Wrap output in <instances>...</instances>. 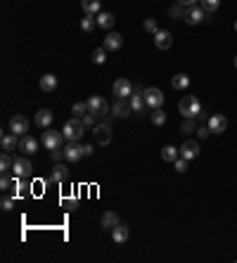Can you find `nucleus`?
Masks as SVG:
<instances>
[{"instance_id":"nucleus-48","label":"nucleus","mask_w":237,"mask_h":263,"mask_svg":"<svg viewBox=\"0 0 237 263\" xmlns=\"http://www.w3.org/2000/svg\"><path fill=\"white\" fill-rule=\"evenodd\" d=\"M235 66H237V57H235Z\"/></svg>"},{"instance_id":"nucleus-33","label":"nucleus","mask_w":237,"mask_h":263,"mask_svg":"<svg viewBox=\"0 0 237 263\" xmlns=\"http://www.w3.org/2000/svg\"><path fill=\"white\" fill-rule=\"evenodd\" d=\"M152 124H154V126H164V124H166V111H164L161 107L152 111Z\"/></svg>"},{"instance_id":"nucleus-29","label":"nucleus","mask_w":237,"mask_h":263,"mask_svg":"<svg viewBox=\"0 0 237 263\" xmlns=\"http://www.w3.org/2000/svg\"><path fill=\"white\" fill-rule=\"evenodd\" d=\"M95 26H97V17H95V15H86L83 19H81V31L90 33Z\"/></svg>"},{"instance_id":"nucleus-32","label":"nucleus","mask_w":237,"mask_h":263,"mask_svg":"<svg viewBox=\"0 0 237 263\" xmlns=\"http://www.w3.org/2000/svg\"><path fill=\"white\" fill-rule=\"evenodd\" d=\"M90 60H93L95 64H105V60H107V50H105V47H95L93 55H90Z\"/></svg>"},{"instance_id":"nucleus-5","label":"nucleus","mask_w":237,"mask_h":263,"mask_svg":"<svg viewBox=\"0 0 237 263\" xmlns=\"http://www.w3.org/2000/svg\"><path fill=\"white\" fill-rule=\"evenodd\" d=\"M43 145L47 147V152H52V150H57V147H62V142L66 138H64V133L62 131H47L45 128V133H43Z\"/></svg>"},{"instance_id":"nucleus-18","label":"nucleus","mask_w":237,"mask_h":263,"mask_svg":"<svg viewBox=\"0 0 237 263\" xmlns=\"http://www.w3.org/2000/svg\"><path fill=\"white\" fill-rule=\"evenodd\" d=\"M19 150L29 156L38 150V142H36V138H31V135H22V138H19Z\"/></svg>"},{"instance_id":"nucleus-30","label":"nucleus","mask_w":237,"mask_h":263,"mask_svg":"<svg viewBox=\"0 0 237 263\" xmlns=\"http://www.w3.org/2000/svg\"><path fill=\"white\" fill-rule=\"evenodd\" d=\"M12 164H15V159L10 156V152H2V156H0V171L2 173H10L12 171Z\"/></svg>"},{"instance_id":"nucleus-28","label":"nucleus","mask_w":237,"mask_h":263,"mask_svg":"<svg viewBox=\"0 0 237 263\" xmlns=\"http://www.w3.org/2000/svg\"><path fill=\"white\" fill-rule=\"evenodd\" d=\"M178 156H180V150H175L173 145H166V147L161 150V159H164V161H171V164H173Z\"/></svg>"},{"instance_id":"nucleus-14","label":"nucleus","mask_w":237,"mask_h":263,"mask_svg":"<svg viewBox=\"0 0 237 263\" xmlns=\"http://www.w3.org/2000/svg\"><path fill=\"white\" fill-rule=\"evenodd\" d=\"M225 128H228V119H225L223 114H214V116L209 119V131H211V133L221 135V133H225Z\"/></svg>"},{"instance_id":"nucleus-36","label":"nucleus","mask_w":237,"mask_h":263,"mask_svg":"<svg viewBox=\"0 0 237 263\" xmlns=\"http://www.w3.org/2000/svg\"><path fill=\"white\" fill-rule=\"evenodd\" d=\"M145 31L147 33H159V24H157V19H145Z\"/></svg>"},{"instance_id":"nucleus-40","label":"nucleus","mask_w":237,"mask_h":263,"mask_svg":"<svg viewBox=\"0 0 237 263\" xmlns=\"http://www.w3.org/2000/svg\"><path fill=\"white\" fill-rule=\"evenodd\" d=\"M180 131H183V133H192V131H197V128H194V121H192V119H185L183 126H180Z\"/></svg>"},{"instance_id":"nucleus-16","label":"nucleus","mask_w":237,"mask_h":263,"mask_svg":"<svg viewBox=\"0 0 237 263\" xmlns=\"http://www.w3.org/2000/svg\"><path fill=\"white\" fill-rule=\"evenodd\" d=\"M130 111H133V109H130V100H116V102L111 105V114H114L116 119H124Z\"/></svg>"},{"instance_id":"nucleus-27","label":"nucleus","mask_w":237,"mask_h":263,"mask_svg":"<svg viewBox=\"0 0 237 263\" xmlns=\"http://www.w3.org/2000/svg\"><path fill=\"white\" fill-rule=\"evenodd\" d=\"M171 86H173L175 90H185L190 86V76L188 74H175V76L171 78Z\"/></svg>"},{"instance_id":"nucleus-15","label":"nucleus","mask_w":237,"mask_h":263,"mask_svg":"<svg viewBox=\"0 0 237 263\" xmlns=\"http://www.w3.org/2000/svg\"><path fill=\"white\" fill-rule=\"evenodd\" d=\"M52 119H55V114H52L50 109H38L36 116H33V121H36L38 128H50V126H52Z\"/></svg>"},{"instance_id":"nucleus-46","label":"nucleus","mask_w":237,"mask_h":263,"mask_svg":"<svg viewBox=\"0 0 237 263\" xmlns=\"http://www.w3.org/2000/svg\"><path fill=\"white\" fill-rule=\"evenodd\" d=\"M133 95H145V88L142 86H133Z\"/></svg>"},{"instance_id":"nucleus-7","label":"nucleus","mask_w":237,"mask_h":263,"mask_svg":"<svg viewBox=\"0 0 237 263\" xmlns=\"http://www.w3.org/2000/svg\"><path fill=\"white\" fill-rule=\"evenodd\" d=\"M183 19H185V24H190V26H197V24L204 19V10H202V5L185 7V15H183Z\"/></svg>"},{"instance_id":"nucleus-25","label":"nucleus","mask_w":237,"mask_h":263,"mask_svg":"<svg viewBox=\"0 0 237 263\" xmlns=\"http://www.w3.org/2000/svg\"><path fill=\"white\" fill-rule=\"evenodd\" d=\"M121 220H119V216L114 214V211H107V214H102V228L105 230H114L116 225H119Z\"/></svg>"},{"instance_id":"nucleus-4","label":"nucleus","mask_w":237,"mask_h":263,"mask_svg":"<svg viewBox=\"0 0 237 263\" xmlns=\"http://www.w3.org/2000/svg\"><path fill=\"white\" fill-rule=\"evenodd\" d=\"M88 111L95 114V116H107L109 114V105H107V100L102 95H93L88 100Z\"/></svg>"},{"instance_id":"nucleus-9","label":"nucleus","mask_w":237,"mask_h":263,"mask_svg":"<svg viewBox=\"0 0 237 263\" xmlns=\"http://www.w3.org/2000/svg\"><path fill=\"white\" fill-rule=\"evenodd\" d=\"M64 156H66V161H71V164L81 161V159L86 156V152H83V145H81V142H69V145L64 147Z\"/></svg>"},{"instance_id":"nucleus-17","label":"nucleus","mask_w":237,"mask_h":263,"mask_svg":"<svg viewBox=\"0 0 237 263\" xmlns=\"http://www.w3.org/2000/svg\"><path fill=\"white\" fill-rule=\"evenodd\" d=\"M128 237H130V228H128V225H124V223H119V225L111 230V240H114L116 244H124V242H128Z\"/></svg>"},{"instance_id":"nucleus-37","label":"nucleus","mask_w":237,"mask_h":263,"mask_svg":"<svg viewBox=\"0 0 237 263\" xmlns=\"http://www.w3.org/2000/svg\"><path fill=\"white\" fill-rule=\"evenodd\" d=\"M173 169L178 171V173H185L188 171V159H183V156H178L173 161Z\"/></svg>"},{"instance_id":"nucleus-10","label":"nucleus","mask_w":237,"mask_h":263,"mask_svg":"<svg viewBox=\"0 0 237 263\" xmlns=\"http://www.w3.org/2000/svg\"><path fill=\"white\" fill-rule=\"evenodd\" d=\"M93 135H95V142H97V145H109V142H111V128H109V124H97L93 128Z\"/></svg>"},{"instance_id":"nucleus-43","label":"nucleus","mask_w":237,"mask_h":263,"mask_svg":"<svg viewBox=\"0 0 237 263\" xmlns=\"http://www.w3.org/2000/svg\"><path fill=\"white\" fill-rule=\"evenodd\" d=\"M50 154H52V159H55V161H60V159H66V156H64V147H57V150H52Z\"/></svg>"},{"instance_id":"nucleus-2","label":"nucleus","mask_w":237,"mask_h":263,"mask_svg":"<svg viewBox=\"0 0 237 263\" xmlns=\"http://www.w3.org/2000/svg\"><path fill=\"white\" fill-rule=\"evenodd\" d=\"M62 133H64V138L69 140V142H79V140L83 138V133H86V126H83V121H81V119L71 116V119L64 124Z\"/></svg>"},{"instance_id":"nucleus-12","label":"nucleus","mask_w":237,"mask_h":263,"mask_svg":"<svg viewBox=\"0 0 237 263\" xmlns=\"http://www.w3.org/2000/svg\"><path fill=\"white\" fill-rule=\"evenodd\" d=\"M121 45H124V36H121V33H116V31H107L102 47H105L107 52H114V50H119Z\"/></svg>"},{"instance_id":"nucleus-34","label":"nucleus","mask_w":237,"mask_h":263,"mask_svg":"<svg viewBox=\"0 0 237 263\" xmlns=\"http://www.w3.org/2000/svg\"><path fill=\"white\" fill-rule=\"evenodd\" d=\"M199 2H202V10L204 12H216L218 5H221V0H199Z\"/></svg>"},{"instance_id":"nucleus-35","label":"nucleus","mask_w":237,"mask_h":263,"mask_svg":"<svg viewBox=\"0 0 237 263\" xmlns=\"http://www.w3.org/2000/svg\"><path fill=\"white\" fill-rule=\"evenodd\" d=\"M10 187H15V178H10V173H2V178H0V190H10Z\"/></svg>"},{"instance_id":"nucleus-45","label":"nucleus","mask_w":237,"mask_h":263,"mask_svg":"<svg viewBox=\"0 0 237 263\" xmlns=\"http://www.w3.org/2000/svg\"><path fill=\"white\" fill-rule=\"evenodd\" d=\"M83 152H86V156H90L95 152V147L93 145H83Z\"/></svg>"},{"instance_id":"nucleus-23","label":"nucleus","mask_w":237,"mask_h":263,"mask_svg":"<svg viewBox=\"0 0 237 263\" xmlns=\"http://www.w3.org/2000/svg\"><path fill=\"white\" fill-rule=\"evenodd\" d=\"M114 22H116V19H114L111 12H100V15H97V26H100V29H105V31H111Z\"/></svg>"},{"instance_id":"nucleus-1","label":"nucleus","mask_w":237,"mask_h":263,"mask_svg":"<svg viewBox=\"0 0 237 263\" xmlns=\"http://www.w3.org/2000/svg\"><path fill=\"white\" fill-rule=\"evenodd\" d=\"M178 109H180V114H183L185 119H194V116L202 114V102H199L194 95H185V97L178 102Z\"/></svg>"},{"instance_id":"nucleus-21","label":"nucleus","mask_w":237,"mask_h":263,"mask_svg":"<svg viewBox=\"0 0 237 263\" xmlns=\"http://www.w3.org/2000/svg\"><path fill=\"white\" fill-rule=\"evenodd\" d=\"M171 43H173V36H171L169 31L154 33V45H157L159 50H169V47H171Z\"/></svg>"},{"instance_id":"nucleus-47","label":"nucleus","mask_w":237,"mask_h":263,"mask_svg":"<svg viewBox=\"0 0 237 263\" xmlns=\"http://www.w3.org/2000/svg\"><path fill=\"white\" fill-rule=\"evenodd\" d=\"M235 31H237V22H235Z\"/></svg>"},{"instance_id":"nucleus-22","label":"nucleus","mask_w":237,"mask_h":263,"mask_svg":"<svg viewBox=\"0 0 237 263\" xmlns=\"http://www.w3.org/2000/svg\"><path fill=\"white\" fill-rule=\"evenodd\" d=\"M128 100H130V109H133V114H145V109H147V100H145V95H130Z\"/></svg>"},{"instance_id":"nucleus-31","label":"nucleus","mask_w":237,"mask_h":263,"mask_svg":"<svg viewBox=\"0 0 237 263\" xmlns=\"http://www.w3.org/2000/svg\"><path fill=\"white\" fill-rule=\"evenodd\" d=\"M71 114H74L76 119H83V116L88 114V102H76V105L71 107Z\"/></svg>"},{"instance_id":"nucleus-44","label":"nucleus","mask_w":237,"mask_h":263,"mask_svg":"<svg viewBox=\"0 0 237 263\" xmlns=\"http://www.w3.org/2000/svg\"><path fill=\"white\" fill-rule=\"evenodd\" d=\"M178 5H183V7H192V5H197V0H175Z\"/></svg>"},{"instance_id":"nucleus-6","label":"nucleus","mask_w":237,"mask_h":263,"mask_svg":"<svg viewBox=\"0 0 237 263\" xmlns=\"http://www.w3.org/2000/svg\"><path fill=\"white\" fill-rule=\"evenodd\" d=\"M31 171H33V166H31V161H29L26 156H17L15 164H12V173H15L17 178H29V175H31Z\"/></svg>"},{"instance_id":"nucleus-3","label":"nucleus","mask_w":237,"mask_h":263,"mask_svg":"<svg viewBox=\"0 0 237 263\" xmlns=\"http://www.w3.org/2000/svg\"><path fill=\"white\" fill-rule=\"evenodd\" d=\"M111 93L116 95V100H128L133 95V83L128 78H116L111 86Z\"/></svg>"},{"instance_id":"nucleus-41","label":"nucleus","mask_w":237,"mask_h":263,"mask_svg":"<svg viewBox=\"0 0 237 263\" xmlns=\"http://www.w3.org/2000/svg\"><path fill=\"white\" fill-rule=\"evenodd\" d=\"M209 135H211V131H209V126H199V128H197V138H199V140L209 138Z\"/></svg>"},{"instance_id":"nucleus-20","label":"nucleus","mask_w":237,"mask_h":263,"mask_svg":"<svg viewBox=\"0 0 237 263\" xmlns=\"http://www.w3.org/2000/svg\"><path fill=\"white\" fill-rule=\"evenodd\" d=\"M66 178H69V169L64 164H55L52 166V173H50V180L52 183H64Z\"/></svg>"},{"instance_id":"nucleus-38","label":"nucleus","mask_w":237,"mask_h":263,"mask_svg":"<svg viewBox=\"0 0 237 263\" xmlns=\"http://www.w3.org/2000/svg\"><path fill=\"white\" fill-rule=\"evenodd\" d=\"M95 119H97V116L88 111V114H86V116H83L81 121H83V126H86V128H95V126H97V124H95Z\"/></svg>"},{"instance_id":"nucleus-42","label":"nucleus","mask_w":237,"mask_h":263,"mask_svg":"<svg viewBox=\"0 0 237 263\" xmlns=\"http://www.w3.org/2000/svg\"><path fill=\"white\" fill-rule=\"evenodd\" d=\"M180 7H183V5H175V7H171V17H173V19H183V15H185V12H183Z\"/></svg>"},{"instance_id":"nucleus-8","label":"nucleus","mask_w":237,"mask_h":263,"mask_svg":"<svg viewBox=\"0 0 237 263\" xmlns=\"http://www.w3.org/2000/svg\"><path fill=\"white\" fill-rule=\"evenodd\" d=\"M10 131L17 133L19 138H22V135H26V133H29V119H26V116H22V114H15V116L10 119Z\"/></svg>"},{"instance_id":"nucleus-39","label":"nucleus","mask_w":237,"mask_h":263,"mask_svg":"<svg viewBox=\"0 0 237 263\" xmlns=\"http://www.w3.org/2000/svg\"><path fill=\"white\" fill-rule=\"evenodd\" d=\"M0 206H2V211H12V206H15V199H12V197H2Z\"/></svg>"},{"instance_id":"nucleus-24","label":"nucleus","mask_w":237,"mask_h":263,"mask_svg":"<svg viewBox=\"0 0 237 263\" xmlns=\"http://www.w3.org/2000/svg\"><path fill=\"white\" fill-rule=\"evenodd\" d=\"M55 88H57V76H55V74L41 76V90H43V93H52Z\"/></svg>"},{"instance_id":"nucleus-26","label":"nucleus","mask_w":237,"mask_h":263,"mask_svg":"<svg viewBox=\"0 0 237 263\" xmlns=\"http://www.w3.org/2000/svg\"><path fill=\"white\" fill-rule=\"evenodd\" d=\"M100 0H81V7L86 15H100Z\"/></svg>"},{"instance_id":"nucleus-13","label":"nucleus","mask_w":237,"mask_h":263,"mask_svg":"<svg viewBox=\"0 0 237 263\" xmlns=\"http://www.w3.org/2000/svg\"><path fill=\"white\" fill-rule=\"evenodd\" d=\"M197 154H199V142H197V140H185V142L180 145V156H183V159L192 161V159H197Z\"/></svg>"},{"instance_id":"nucleus-11","label":"nucleus","mask_w":237,"mask_h":263,"mask_svg":"<svg viewBox=\"0 0 237 263\" xmlns=\"http://www.w3.org/2000/svg\"><path fill=\"white\" fill-rule=\"evenodd\" d=\"M145 100H147V107H152V109H159L161 105H164V93L159 90V88H147L145 90Z\"/></svg>"},{"instance_id":"nucleus-19","label":"nucleus","mask_w":237,"mask_h":263,"mask_svg":"<svg viewBox=\"0 0 237 263\" xmlns=\"http://www.w3.org/2000/svg\"><path fill=\"white\" fill-rule=\"evenodd\" d=\"M0 145H2V152H15V147H19V135L17 133H5Z\"/></svg>"}]
</instances>
